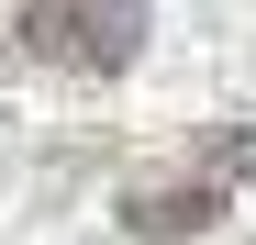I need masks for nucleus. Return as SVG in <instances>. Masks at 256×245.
I'll return each instance as SVG.
<instances>
[{
  "instance_id": "obj_1",
  "label": "nucleus",
  "mask_w": 256,
  "mask_h": 245,
  "mask_svg": "<svg viewBox=\"0 0 256 245\" xmlns=\"http://www.w3.org/2000/svg\"><path fill=\"white\" fill-rule=\"evenodd\" d=\"M256 178V122H212V134H190L167 168L145 178H122V234H145V245H178L200 223H223V200Z\"/></svg>"
},
{
  "instance_id": "obj_2",
  "label": "nucleus",
  "mask_w": 256,
  "mask_h": 245,
  "mask_svg": "<svg viewBox=\"0 0 256 245\" xmlns=\"http://www.w3.org/2000/svg\"><path fill=\"white\" fill-rule=\"evenodd\" d=\"M145 22H156V0H22L12 22V45L22 67H56V78H122L145 56Z\"/></svg>"
},
{
  "instance_id": "obj_3",
  "label": "nucleus",
  "mask_w": 256,
  "mask_h": 245,
  "mask_svg": "<svg viewBox=\"0 0 256 245\" xmlns=\"http://www.w3.org/2000/svg\"><path fill=\"white\" fill-rule=\"evenodd\" d=\"M12 67H22V45H12V34H0V78H12Z\"/></svg>"
}]
</instances>
